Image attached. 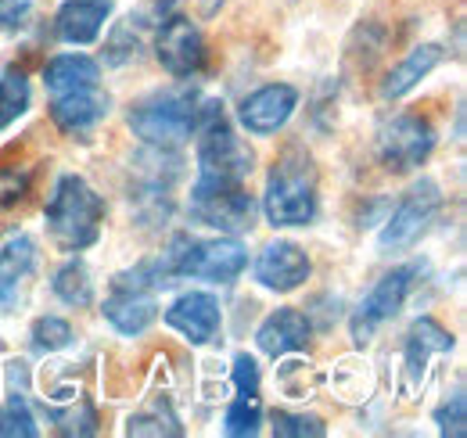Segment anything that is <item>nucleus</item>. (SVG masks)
Here are the masks:
<instances>
[{
  "mask_svg": "<svg viewBox=\"0 0 467 438\" xmlns=\"http://www.w3.org/2000/svg\"><path fill=\"white\" fill-rule=\"evenodd\" d=\"M439 205H442V194H439V183L435 180H417L407 191V198L396 205V213L389 216L378 245L385 252H403L413 241H420V234L431 226V219L439 216Z\"/></svg>",
  "mask_w": 467,
  "mask_h": 438,
  "instance_id": "obj_7",
  "label": "nucleus"
},
{
  "mask_svg": "<svg viewBox=\"0 0 467 438\" xmlns=\"http://www.w3.org/2000/svg\"><path fill=\"white\" fill-rule=\"evenodd\" d=\"M36 266V245L33 237H11L0 248V309H11L18 298V287L26 284V276Z\"/></svg>",
  "mask_w": 467,
  "mask_h": 438,
  "instance_id": "obj_19",
  "label": "nucleus"
},
{
  "mask_svg": "<svg viewBox=\"0 0 467 438\" xmlns=\"http://www.w3.org/2000/svg\"><path fill=\"white\" fill-rule=\"evenodd\" d=\"M198 183H244L252 172V148L234 133L220 101H202L198 109Z\"/></svg>",
  "mask_w": 467,
  "mask_h": 438,
  "instance_id": "obj_1",
  "label": "nucleus"
},
{
  "mask_svg": "<svg viewBox=\"0 0 467 438\" xmlns=\"http://www.w3.org/2000/svg\"><path fill=\"white\" fill-rule=\"evenodd\" d=\"M234 384H237V391H244V395H259V363H255L248 352H241V356L234 360Z\"/></svg>",
  "mask_w": 467,
  "mask_h": 438,
  "instance_id": "obj_32",
  "label": "nucleus"
},
{
  "mask_svg": "<svg viewBox=\"0 0 467 438\" xmlns=\"http://www.w3.org/2000/svg\"><path fill=\"white\" fill-rule=\"evenodd\" d=\"M259 424H263V402H259V395L237 391V399H234L227 417H223V432L231 438H248L259 432Z\"/></svg>",
  "mask_w": 467,
  "mask_h": 438,
  "instance_id": "obj_25",
  "label": "nucleus"
},
{
  "mask_svg": "<svg viewBox=\"0 0 467 438\" xmlns=\"http://www.w3.org/2000/svg\"><path fill=\"white\" fill-rule=\"evenodd\" d=\"M40 406H44V413L58 424L61 435H94L98 432V413H94V406H90V399L87 395H44L40 399Z\"/></svg>",
  "mask_w": 467,
  "mask_h": 438,
  "instance_id": "obj_22",
  "label": "nucleus"
},
{
  "mask_svg": "<svg viewBox=\"0 0 467 438\" xmlns=\"http://www.w3.org/2000/svg\"><path fill=\"white\" fill-rule=\"evenodd\" d=\"M435 151V130L420 115H396L378 137V159L392 172H410Z\"/></svg>",
  "mask_w": 467,
  "mask_h": 438,
  "instance_id": "obj_8",
  "label": "nucleus"
},
{
  "mask_svg": "<svg viewBox=\"0 0 467 438\" xmlns=\"http://www.w3.org/2000/svg\"><path fill=\"white\" fill-rule=\"evenodd\" d=\"M55 295H58L65 306H90L94 302V280H90V270L76 259V263H65L58 274H55Z\"/></svg>",
  "mask_w": 467,
  "mask_h": 438,
  "instance_id": "obj_24",
  "label": "nucleus"
},
{
  "mask_svg": "<svg viewBox=\"0 0 467 438\" xmlns=\"http://www.w3.org/2000/svg\"><path fill=\"white\" fill-rule=\"evenodd\" d=\"M450 349H453V334L442 328L439 320H431V317L413 320L410 330H407V341H403V374H407V391H417V388L424 384L431 356L450 352Z\"/></svg>",
  "mask_w": 467,
  "mask_h": 438,
  "instance_id": "obj_13",
  "label": "nucleus"
},
{
  "mask_svg": "<svg viewBox=\"0 0 467 438\" xmlns=\"http://www.w3.org/2000/svg\"><path fill=\"white\" fill-rule=\"evenodd\" d=\"M442 57H446V51H442L439 44H420V47H413V51L385 76L381 98H385V101H396V98L410 94L424 76H431L435 65H442Z\"/></svg>",
  "mask_w": 467,
  "mask_h": 438,
  "instance_id": "obj_20",
  "label": "nucleus"
},
{
  "mask_svg": "<svg viewBox=\"0 0 467 438\" xmlns=\"http://www.w3.org/2000/svg\"><path fill=\"white\" fill-rule=\"evenodd\" d=\"M420 274H424V263H407V266H396L392 274L381 276L370 287V295L359 302V309L352 313V324H349L352 338L356 341H367L385 320H392L403 309V302H407V295L413 291V284H417Z\"/></svg>",
  "mask_w": 467,
  "mask_h": 438,
  "instance_id": "obj_6",
  "label": "nucleus"
},
{
  "mask_svg": "<svg viewBox=\"0 0 467 438\" xmlns=\"http://www.w3.org/2000/svg\"><path fill=\"white\" fill-rule=\"evenodd\" d=\"M248 266V252L241 241L234 237H220V241H191L183 245V256H180V276H198V280H209V284H231L244 274Z\"/></svg>",
  "mask_w": 467,
  "mask_h": 438,
  "instance_id": "obj_10",
  "label": "nucleus"
},
{
  "mask_svg": "<svg viewBox=\"0 0 467 438\" xmlns=\"http://www.w3.org/2000/svg\"><path fill=\"white\" fill-rule=\"evenodd\" d=\"M47 230L55 237V245L65 252H83L101 237V219H105V202L101 194L76 172L61 176L47 209Z\"/></svg>",
  "mask_w": 467,
  "mask_h": 438,
  "instance_id": "obj_2",
  "label": "nucleus"
},
{
  "mask_svg": "<svg viewBox=\"0 0 467 438\" xmlns=\"http://www.w3.org/2000/svg\"><path fill=\"white\" fill-rule=\"evenodd\" d=\"M109 94H101L98 87H83L72 94H58V101L51 105V119L61 133H90L109 115Z\"/></svg>",
  "mask_w": 467,
  "mask_h": 438,
  "instance_id": "obj_16",
  "label": "nucleus"
},
{
  "mask_svg": "<svg viewBox=\"0 0 467 438\" xmlns=\"http://www.w3.org/2000/svg\"><path fill=\"white\" fill-rule=\"evenodd\" d=\"M166 324L183 334L191 345H205L216 338V330L223 324V313H220V302L216 295L209 291H187L180 295L173 306L166 309Z\"/></svg>",
  "mask_w": 467,
  "mask_h": 438,
  "instance_id": "obj_14",
  "label": "nucleus"
},
{
  "mask_svg": "<svg viewBox=\"0 0 467 438\" xmlns=\"http://www.w3.org/2000/svg\"><path fill=\"white\" fill-rule=\"evenodd\" d=\"M435 424L446 438H464L467 435V399L464 391H457L450 402H442L435 410Z\"/></svg>",
  "mask_w": 467,
  "mask_h": 438,
  "instance_id": "obj_30",
  "label": "nucleus"
},
{
  "mask_svg": "<svg viewBox=\"0 0 467 438\" xmlns=\"http://www.w3.org/2000/svg\"><path fill=\"white\" fill-rule=\"evenodd\" d=\"M295 109H298V90L295 87H288V83H266V87H259L255 94H248L241 101L237 115H241V126L248 133L270 137V133H277L292 119Z\"/></svg>",
  "mask_w": 467,
  "mask_h": 438,
  "instance_id": "obj_12",
  "label": "nucleus"
},
{
  "mask_svg": "<svg viewBox=\"0 0 467 438\" xmlns=\"http://www.w3.org/2000/svg\"><path fill=\"white\" fill-rule=\"evenodd\" d=\"M101 65L87 55H58L44 65V83L51 94H72L83 87H98Z\"/></svg>",
  "mask_w": 467,
  "mask_h": 438,
  "instance_id": "obj_21",
  "label": "nucleus"
},
{
  "mask_svg": "<svg viewBox=\"0 0 467 438\" xmlns=\"http://www.w3.org/2000/svg\"><path fill=\"white\" fill-rule=\"evenodd\" d=\"M191 219L220 234H244L255 223V198L241 183H194Z\"/></svg>",
  "mask_w": 467,
  "mask_h": 438,
  "instance_id": "obj_5",
  "label": "nucleus"
},
{
  "mask_svg": "<svg viewBox=\"0 0 467 438\" xmlns=\"http://www.w3.org/2000/svg\"><path fill=\"white\" fill-rule=\"evenodd\" d=\"M33 345H36L40 352H61V349H68V345H72V328H68V320H61V317H40V320L33 324Z\"/></svg>",
  "mask_w": 467,
  "mask_h": 438,
  "instance_id": "obj_27",
  "label": "nucleus"
},
{
  "mask_svg": "<svg viewBox=\"0 0 467 438\" xmlns=\"http://www.w3.org/2000/svg\"><path fill=\"white\" fill-rule=\"evenodd\" d=\"M155 57H159V65L170 76H176V79H187V76L202 72L205 68V57H209L202 29L191 18H183V15L166 18L162 29H159V36H155Z\"/></svg>",
  "mask_w": 467,
  "mask_h": 438,
  "instance_id": "obj_11",
  "label": "nucleus"
},
{
  "mask_svg": "<svg viewBox=\"0 0 467 438\" xmlns=\"http://www.w3.org/2000/svg\"><path fill=\"white\" fill-rule=\"evenodd\" d=\"M309 317L306 313H298V309H277V313H270L259 330H255V345L266 352V356H292L298 349H306L309 345Z\"/></svg>",
  "mask_w": 467,
  "mask_h": 438,
  "instance_id": "obj_17",
  "label": "nucleus"
},
{
  "mask_svg": "<svg viewBox=\"0 0 467 438\" xmlns=\"http://www.w3.org/2000/svg\"><path fill=\"white\" fill-rule=\"evenodd\" d=\"M327 432L320 417H306V413H288L277 410L274 413V435L277 438H320Z\"/></svg>",
  "mask_w": 467,
  "mask_h": 438,
  "instance_id": "obj_29",
  "label": "nucleus"
},
{
  "mask_svg": "<svg viewBox=\"0 0 467 438\" xmlns=\"http://www.w3.org/2000/svg\"><path fill=\"white\" fill-rule=\"evenodd\" d=\"M29 79L22 68H4L0 72V130H7L18 115L29 109Z\"/></svg>",
  "mask_w": 467,
  "mask_h": 438,
  "instance_id": "obj_23",
  "label": "nucleus"
},
{
  "mask_svg": "<svg viewBox=\"0 0 467 438\" xmlns=\"http://www.w3.org/2000/svg\"><path fill=\"white\" fill-rule=\"evenodd\" d=\"M29 169H18V165H0V209H11L18 205L26 194H29Z\"/></svg>",
  "mask_w": 467,
  "mask_h": 438,
  "instance_id": "obj_31",
  "label": "nucleus"
},
{
  "mask_svg": "<svg viewBox=\"0 0 467 438\" xmlns=\"http://www.w3.org/2000/svg\"><path fill=\"white\" fill-rule=\"evenodd\" d=\"M126 435H183V428H180V421H176V413L166 406L162 410V402H155V410H144V413H133L130 421H126Z\"/></svg>",
  "mask_w": 467,
  "mask_h": 438,
  "instance_id": "obj_26",
  "label": "nucleus"
},
{
  "mask_svg": "<svg viewBox=\"0 0 467 438\" xmlns=\"http://www.w3.org/2000/svg\"><path fill=\"white\" fill-rule=\"evenodd\" d=\"M116 0H65L55 18V33L65 44H94Z\"/></svg>",
  "mask_w": 467,
  "mask_h": 438,
  "instance_id": "obj_18",
  "label": "nucleus"
},
{
  "mask_svg": "<svg viewBox=\"0 0 467 438\" xmlns=\"http://www.w3.org/2000/svg\"><path fill=\"white\" fill-rule=\"evenodd\" d=\"M198 109H202V98L194 90H166V94H155V98L140 101L130 111V130L144 144L173 151V148L187 144L194 137Z\"/></svg>",
  "mask_w": 467,
  "mask_h": 438,
  "instance_id": "obj_3",
  "label": "nucleus"
},
{
  "mask_svg": "<svg viewBox=\"0 0 467 438\" xmlns=\"http://www.w3.org/2000/svg\"><path fill=\"white\" fill-rule=\"evenodd\" d=\"M0 438H36V421L18 395L0 410Z\"/></svg>",
  "mask_w": 467,
  "mask_h": 438,
  "instance_id": "obj_28",
  "label": "nucleus"
},
{
  "mask_svg": "<svg viewBox=\"0 0 467 438\" xmlns=\"http://www.w3.org/2000/svg\"><path fill=\"white\" fill-rule=\"evenodd\" d=\"M313 274L309 256L295 241H274L255 259V280L270 291H295Z\"/></svg>",
  "mask_w": 467,
  "mask_h": 438,
  "instance_id": "obj_15",
  "label": "nucleus"
},
{
  "mask_svg": "<svg viewBox=\"0 0 467 438\" xmlns=\"http://www.w3.org/2000/svg\"><path fill=\"white\" fill-rule=\"evenodd\" d=\"M263 213L270 226H306L317 216V176L306 155L288 151L274 165L263 194Z\"/></svg>",
  "mask_w": 467,
  "mask_h": 438,
  "instance_id": "obj_4",
  "label": "nucleus"
},
{
  "mask_svg": "<svg viewBox=\"0 0 467 438\" xmlns=\"http://www.w3.org/2000/svg\"><path fill=\"white\" fill-rule=\"evenodd\" d=\"M33 11V0H0V29H22Z\"/></svg>",
  "mask_w": 467,
  "mask_h": 438,
  "instance_id": "obj_33",
  "label": "nucleus"
},
{
  "mask_svg": "<svg viewBox=\"0 0 467 438\" xmlns=\"http://www.w3.org/2000/svg\"><path fill=\"white\" fill-rule=\"evenodd\" d=\"M105 320L126 334V338H137L159 320V302H155V287L144 284L137 270L130 274H119L112 280V295L105 298Z\"/></svg>",
  "mask_w": 467,
  "mask_h": 438,
  "instance_id": "obj_9",
  "label": "nucleus"
}]
</instances>
